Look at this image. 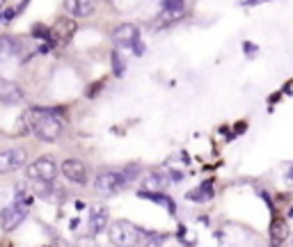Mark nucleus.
Listing matches in <instances>:
<instances>
[{
    "mask_svg": "<svg viewBox=\"0 0 293 247\" xmlns=\"http://www.w3.org/2000/svg\"><path fill=\"white\" fill-rule=\"evenodd\" d=\"M62 174H65L67 181H71L76 186L87 183V167L80 160H76V158H69V160L62 162Z\"/></svg>",
    "mask_w": 293,
    "mask_h": 247,
    "instance_id": "1a4fd4ad",
    "label": "nucleus"
},
{
    "mask_svg": "<svg viewBox=\"0 0 293 247\" xmlns=\"http://www.w3.org/2000/svg\"><path fill=\"white\" fill-rule=\"evenodd\" d=\"M78 247H99L94 243V240H92V236L90 238H82V240H78Z\"/></svg>",
    "mask_w": 293,
    "mask_h": 247,
    "instance_id": "412c9836",
    "label": "nucleus"
},
{
    "mask_svg": "<svg viewBox=\"0 0 293 247\" xmlns=\"http://www.w3.org/2000/svg\"><path fill=\"white\" fill-rule=\"evenodd\" d=\"M23 98H26V94L16 83L0 78V103L3 106H18V103H23Z\"/></svg>",
    "mask_w": 293,
    "mask_h": 247,
    "instance_id": "6e6552de",
    "label": "nucleus"
},
{
    "mask_svg": "<svg viewBox=\"0 0 293 247\" xmlns=\"http://www.w3.org/2000/svg\"><path fill=\"white\" fill-rule=\"evenodd\" d=\"M286 176H289V181H293V170H289V174H286Z\"/></svg>",
    "mask_w": 293,
    "mask_h": 247,
    "instance_id": "5701e85b",
    "label": "nucleus"
},
{
    "mask_svg": "<svg viewBox=\"0 0 293 247\" xmlns=\"http://www.w3.org/2000/svg\"><path fill=\"white\" fill-rule=\"evenodd\" d=\"M65 9L76 18H87L94 14V3H90V0H67Z\"/></svg>",
    "mask_w": 293,
    "mask_h": 247,
    "instance_id": "ddd939ff",
    "label": "nucleus"
},
{
    "mask_svg": "<svg viewBox=\"0 0 293 247\" xmlns=\"http://www.w3.org/2000/svg\"><path fill=\"white\" fill-rule=\"evenodd\" d=\"M185 9H188V5L181 0H165V3H160V14L156 18V26H172V23L181 21L188 14Z\"/></svg>",
    "mask_w": 293,
    "mask_h": 247,
    "instance_id": "39448f33",
    "label": "nucleus"
},
{
    "mask_svg": "<svg viewBox=\"0 0 293 247\" xmlns=\"http://www.w3.org/2000/svg\"><path fill=\"white\" fill-rule=\"evenodd\" d=\"M28 160L26 149L21 147H14V149H5L0 151V174H9V172H16L18 167H23Z\"/></svg>",
    "mask_w": 293,
    "mask_h": 247,
    "instance_id": "0eeeda50",
    "label": "nucleus"
},
{
    "mask_svg": "<svg viewBox=\"0 0 293 247\" xmlns=\"http://www.w3.org/2000/svg\"><path fill=\"white\" fill-rule=\"evenodd\" d=\"M26 217H28V204L14 201V204H9L0 213V227H3V231H14L18 224H23Z\"/></svg>",
    "mask_w": 293,
    "mask_h": 247,
    "instance_id": "423d86ee",
    "label": "nucleus"
},
{
    "mask_svg": "<svg viewBox=\"0 0 293 247\" xmlns=\"http://www.w3.org/2000/svg\"><path fill=\"white\" fill-rule=\"evenodd\" d=\"M170 186V179L160 172H149V174L142 176V192H149V195H160L165 192V188Z\"/></svg>",
    "mask_w": 293,
    "mask_h": 247,
    "instance_id": "9b49d317",
    "label": "nucleus"
},
{
    "mask_svg": "<svg viewBox=\"0 0 293 247\" xmlns=\"http://www.w3.org/2000/svg\"><path fill=\"white\" fill-rule=\"evenodd\" d=\"M26 5H28V3H18V5H12V7H5V12L0 14V16H3L5 21H12V18L18 14V9H23Z\"/></svg>",
    "mask_w": 293,
    "mask_h": 247,
    "instance_id": "a211bd4d",
    "label": "nucleus"
},
{
    "mask_svg": "<svg viewBox=\"0 0 293 247\" xmlns=\"http://www.w3.org/2000/svg\"><path fill=\"white\" fill-rule=\"evenodd\" d=\"M112 39H115V44H119V46H138L140 44V30L138 26H133V23H121L119 28H115V32H112Z\"/></svg>",
    "mask_w": 293,
    "mask_h": 247,
    "instance_id": "9d476101",
    "label": "nucleus"
},
{
    "mask_svg": "<svg viewBox=\"0 0 293 247\" xmlns=\"http://www.w3.org/2000/svg\"><path fill=\"white\" fill-rule=\"evenodd\" d=\"M32 188L39 197H51V183H44V181H32Z\"/></svg>",
    "mask_w": 293,
    "mask_h": 247,
    "instance_id": "6ab92c4d",
    "label": "nucleus"
},
{
    "mask_svg": "<svg viewBox=\"0 0 293 247\" xmlns=\"http://www.w3.org/2000/svg\"><path fill=\"white\" fill-rule=\"evenodd\" d=\"M112 71H115V76H121L124 73V60L119 57V53H112Z\"/></svg>",
    "mask_w": 293,
    "mask_h": 247,
    "instance_id": "aec40b11",
    "label": "nucleus"
},
{
    "mask_svg": "<svg viewBox=\"0 0 293 247\" xmlns=\"http://www.w3.org/2000/svg\"><path fill=\"white\" fill-rule=\"evenodd\" d=\"M26 176L30 181H44V183H53L57 176V165L53 162V158L48 156H41L37 158L35 162L26 167Z\"/></svg>",
    "mask_w": 293,
    "mask_h": 247,
    "instance_id": "20e7f679",
    "label": "nucleus"
},
{
    "mask_svg": "<svg viewBox=\"0 0 293 247\" xmlns=\"http://www.w3.org/2000/svg\"><path fill=\"white\" fill-rule=\"evenodd\" d=\"M87 227H90V236H96L101 231L108 229V211L101 209V206H94L90 211V220H87Z\"/></svg>",
    "mask_w": 293,
    "mask_h": 247,
    "instance_id": "f8f14e48",
    "label": "nucleus"
},
{
    "mask_svg": "<svg viewBox=\"0 0 293 247\" xmlns=\"http://www.w3.org/2000/svg\"><path fill=\"white\" fill-rule=\"evenodd\" d=\"M188 199L190 201H208V199H213V183H211V181H206V183H202L199 188L190 190Z\"/></svg>",
    "mask_w": 293,
    "mask_h": 247,
    "instance_id": "2eb2a0df",
    "label": "nucleus"
},
{
    "mask_svg": "<svg viewBox=\"0 0 293 247\" xmlns=\"http://www.w3.org/2000/svg\"><path fill=\"white\" fill-rule=\"evenodd\" d=\"M129 183H131V179L126 176V172H119V170H101L94 179L96 192L103 197L117 195V192H121Z\"/></svg>",
    "mask_w": 293,
    "mask_h": 247,
    "instance_id": "7ed1b4c3",
    "label": "nucleus"
},
{
    "mask_svg": "<svg viewBox=\"0 0 293 247\" xmlns=\"http://www.w3.org/2000/svg\"><path fill=\"white\" fill-rule=\"evenodd\" d=\"M289 215H291V217H293V209H291V213H289Z\"/></svg>",
    "mask_w": 293,
    "mask_h": 247,
    "instance_id": "b1692460",
    "label": "nucleus"
},
{
    "mask_svg": "<svg viewBox=\"0 0 293 247\" xmlns=\"http://www.w3.org/2000/svg\"><path fill=\"white\" fill-rule=\"evenodd\" d=\"M289 238V227H286V222L284 220H273V224H270V240L275 245H280L282 240H286Z\"/></svg>",
    "mask_w": 293,
    "mask_h": 247,
    "instance_id": "dca6fc26",
    "label": "nucleus"
},
{
    "mask_svg": "<svg viewBox=\"0 0 293 247\" xmlns=\"http://www.w3.org/2000/svg\"><path fill=\"white\" fill-rule=\"evenodd\" d=\"M168 243V234H149L144 238V247H163Z\"/></svg>",
    "mask_w": 293,
    "mask_h": 247,
    "instance_id": "f3484780",
    "label": "nucleus"
},
{
    "mask_svg": "<svg viewBox=\"0 0 293 247\" xmlns=\"http://www.w3.org/2000/svg\"><path fill=\"white\" fill-rule=\"evenodd\" d=\"M110 243L115 247H135L142 238H146L149 234H144L140 227H135L129 220H117L110 224Z\"/></svg>",
    "mask_w": 293,
    "mask_h": 247,
    "instance_id": "f03ea898",
    "label": "nucleus"
},
{
    "mask_svg": "<svg viewBox=\"0 0 293 247\" xmlns=\"http://www.w3.org/2000/svg\"><path fill=\"white\" fill-rule=\"evenodd\" d=\"M245 51H247V55H252V53H255V46H252V44H245Z\"/></svg>",
    "mask_w": 293,
    "mask_h": 247,
    "instance_id": "4be33fe9",
    "label": "nucleus"
},
{
    "mask_svg": "<svg viewBox=\"0 0 293 247\" xmlns=\"http://www.w3.org/2000/svg\"><path fill=\"white\" fill-rule=\"evenodd\" d=\"M18 53V42L14 37H0V62L14 60Z\"/></svg>",
    "mask_w": 293,
    "mask_h": 247,
    "instance_id": "4468645a",
    "label": "nucleus"
},
{
    "mask_svg": "<svg viewBox=\"0 0 293 247\" xmlns=\"http://www.w3.org/2000/svg\"><path fill=\"white\" fill-rule=\"evenodd\" d=\"M23 123H26L41 142H55L57 137L62 135V128H65V121H62L60 112L53 110V108H30V110L23 115Z\"/></svg>",
    "mask_w": 293,
    "mask_h": 247,
    "instance_id": "f257e3e1",
    "label": "nucleus"
}]
</instances>
